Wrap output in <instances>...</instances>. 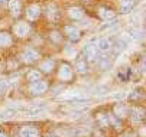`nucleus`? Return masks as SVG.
<instances>
[{"mask_svg":"<svg viewBox=\"0 0 146 137\" xmlns=\"http://www.w3.org/2000/svg\"><path fill=\"white\" fill-rule=\"evenodd\" d=\"M19 137H40V131L33 124H26L19 128Z\"/></svg>","mask_w":146,"mask_h":137,"instance_id":"ddd939ff","label":"nucleus"},{"mask_svg":"<svg viewBox=\"0 0 146 137\" xmlns=\"http://www.w3.org/2000/svg\"><path fill=\"white\" fill-rule=\"evenodd\" d=\"M46 38L48 41L52 43V45H62V42H64V35H62V32L59 29H51L48 33H46Z\"/></svg>","mask_w":146,"mask_h":137,"instance_id":"f3484780","label":"nucleus"},{"mask_svg":"<svg viewBox=\"0 0 146 137\" xmlns=\"http://www.w3.org/2000/svg\"><path fill=\"white\" fill-rule=\"evenodd\" d=\"M97 67H98V69L100 71H109L111 67H113V59L110 56H98L97 58Z\"/></svg>","mask_w":146,"mask_h":137,"instance_id":"412c9836","label":"nucleus"},{"mask_svg":"<svg viewBox=\"0 0 146 137\" xmlns=\"http://www.w3.org/2000/svg\"><path fill=\"white\" fill-rule=\"evenodd\" d=\"M6 91H7V82L5 80H0V95H5Z\"/></svg>","mask_w":146,"mask_h":137,"instance_id":"a878e982","label":"nucleus"},{"mask_svg":"<svg viewBox=\"0 0 146 137\" xmlns=\"http://www.w3.org/2000/svg\"><path fill=\"white\" fill-rule=\"evenodd\" d=\"M96 14L100 20L103 22H109V20H114L117 17V10L109 7V6H98L96 10Z\"/></svg>","mask_w":146,"mask_h":137,"instance_id":"0eeeda50","label":"nucleus"},{"mask_svg":"<svg viewBox=\"0 0 146 137\" xmlns=\"http://www.w3.org/2000/svg\"><path fill=\"white\" fill-rule=\"evenodd\" d=\"M67 16L72 22H80L86 17V10L81 6H71V7L67 9Z\"/></svg>","mask_w":146,"mask_h":137,"instance_id":"1a4fd4ad","label":"nucleus"},{"mask_svg":"<svg viewBox=\"0 0 146 137\" xmlns=\"http://www.w3.org/2000/svg\"><path fill=\"white\" fill-rule=\"evenodd\" d=\"M136 5H137V0H117V13L126 14L132 12Z\"/></svg>","mask_w":146,"mask_h":137,"instance_id":"2eb2a0df","label":"nucleus"},{"mask_svg":"<svg viewBox=\"0 0 146 137\" xmlns=\"http://www.w3.org/2000/svg\"><path fill=\"white\" fill-rule=\"evenodd\" d=\"M127 114H129V107L126 104H123V103L114 104V107H113V115H116L117 119H120V120H124V119H127Z\"/></svg>","mask_w":146,"mask_h":137,"instance_id":"6ab92c4d","label":"nucleus"},{"mask_svg":"<svg viewBox=\"0 0 146 137\" xmlns=\"http://www.w3.org/2000/svg\"><path fill=\"white\" fill-rule=\"evenodd\" d=\"M42 72H40L39 69L33 68V69H29L26 72V81L28 82H33V81H38V80H42Z\"/></svg>","mask_w":146,"mask_h":137,"instance_id":"b1692460","label":"nucleus"},{"mask_svg":"<svg viewBox=\"0 0 146 137\" xmlns=\"http://www.w3.org/2000/svg\"><path fill=\"white\" fill-rule=\"evenodd\" d=\"M114 42H113V39L111 38H100L98 41L96 42V46H97V49H98V52H103V53H107V52H110L114 46Z\"/></svg>","mask_w":146,"mask_h":137,"instance_id":"4468645a","label":"nucleus"},{"mask_svg":"<svg viewBox=\"0 0 146 137\" xmlns=\"http://www.w3.org/2000/svg\"><path fill=\"white\" fill-rule=\"evenodd\" d=\"M82 56L87 59V62L88 64H91V62H96L97 61V58H98V49H97V46H96V43H87L84 48H82Z\"/></svg>","mask_w":146,"mask_h":137,"instance_id":"6e6552de","label":"nucleus"},{"mask_svg":"<svg viewBox=\"0 0 146 137\" xmlns=\"http://www.w3.org/2000/svg\"><path fill=\"white\" fill-rule=\"evenodd\" d=\"M96 123L98 124L100 128H106V127H110L109 126V113H104V111H98L96 114Z\"/></svg>","mask_w":146,"mask_h":137,"instance_id":"4be33fe9","label":"nucleus"},{"mask_svg":"<svg viewBox=\"0 0 146 137\" xmlns=\"http://www.w3.org/2000/svg\"><path fill=\"white\" fill-rule=\"evenodd\" d=\"M61 32H62V35H64V38L68 39V41L72 42V43L80 42L81 38H82V32L77 25H64L62 29H61Z\"/></svg>","mask_w":146,"mask_h":137,"instance_id":"39448f33","label":"nucleus"},{"mask_svg":"<svg viewBox=\"0 0 146 137\" xmlns=\"http://www.w3.org/2000/svg\"><path fill=\"white\" fill-rule=\"evenodd\" d=\"M88 62H87V59L84 56H82V53H80L77 58H75V62H74V65H72V68H74V72H77V74H80V75H86L87 72H88Z\"/></svg>","mask_w":146,"mask_h":137,"instance_id":"9d476101","label":"nucleus"},{"mask_svg":"<svg viewBox=\"0 0 146 137\" xmlns=\"http://www.w3.org/2000/svg\"><path fill=\"white\" fill-rule=\"evenodd\" d=\"M56 67V62L52 59V58H45V59H42L39 62V67L38 69L42 72V74H51Z\"/></svg>","mask_w":146,"mask_h":137,"instance_id":"a211bd4d","label":"nucleus"},{"mask_svg":"<svg viewBox=\"0 0 146 137\" xmlns=\"http://www.w3.org/2000/svg\"><path fill=\"white\" fill-rule=\"evenodd\" d=\"M7 9L12 17L19 19L23 13V5H22V0H9L7 3Z\"/></svg>","mask_w":146,"mask_h":137,"instance_id":"9b49d317","label":"nucleus"},{"mask_svg":"<svg viewBox=\"0 0 146 137\" xmlns=\"http://www.w3.org/2000/svg\"><path fill=\"white\" fill-rule=\"evenodd\" d=\"M48 137H55V136H48Z\"/></svg>","mask_w":146,"mask_h":137,"instance_id":"c756f323","label":"nucleus"},{"mask_svg":"<svg viewBox=\"0 0 146 137\" xmlns=\"http://www.w3.org/2000/svg\"><path fill=\"white\" fill-rule=\"evenodd\" d=\"M109 126H111L114 128H119L121 126V120L117 119V117L113 115V114H109Z\"/></svg>","mask_w":146,"mask_h":137,"instance_id":"393cba45","label":"nucleus"},{"mask_svg":"<svg viewBox=\"0 0 146 137\" xmlns=\"http://www.w3.org/2000/svg\"><path fill=\"white\" fill-rule=\"evenodd\" d=\"M25 16V20L29 22V23H33L36 20H39V17L42 16V6H40L39 3L33 2V3H29L23 7V13Z\"/></svg>","mask_w":146,"mask_h":137,"instance_id":"7ed1b4c3","label":"nucleus"},{"mask_svg":"<svg viewBox=\"0 0 146 137\" xmlns=\"http://www.w3.org/2000/svg\"><path fill=\"white\" fill-rule=\"evenodd\" d=\"M32 33V25L29 22H26L25 19H20V20H16L12 26V35L13 38L17 39H25Z\"/></svg>","mask_w":146,"mask_h":137,"instance_id":"f257e3e1","label":"nucleus"},{"mask_svg":"<svg viewBox=\"0 0 146 137\" xmlns=\"http://www.w3.org/2000/svg\"><path fill=\"white\" fill-rule=\"evenodd\" d=\"M127 117L130 119L132 123H143V120H145V110L140 108V107H132V108H129Z\"/></svg>","mask_w":146,"mask_h":137,"instance_id":"dca6fc26","label":"nucleus"},{"mask_svg":"<svg viewBox=\"0 0 146 137\" xmlns=\"http://www.w3.org/2000/svg\"><path fill=\"white\" fill-rule=\"evenodd\" d=\"M48 90V84L44 80H38L33 82H29V92L32 95H40V94H45Z\"/></svg>","mask_w":146,"mask_h":137,"instance_id":"f8f14e48","label":"nucleus"},{"mask_svg":"<svg viewBox=\"0 0 146 137\" xmlns=\"http://www.w3.org/2000/svg\"><path fill=\"white\" fill-rule=\"evenodd\" d=\"M143 97H145V94H143V90H133L132 92H129V95H127V101L129 103H132V104H137V103H140V100H143Z\"/></svg>","mask_w":146,"mask_h":137,"instance_id":"5701e85b","label":"nucleus"},{"mask_svg":"<svg viewBox=\"0 0 146 137\" xmlns=\"http://www.w3.org/2000/svg\"><path fill=\"white\" fill-rule=\"evenodd\" d=\"M0 137H9V136L6 134V131H3L2 128H0Z\"/></svg>","mask_w":146,"mask_h":137,"instance_id":"c85d7f7f","label":"nucleus"},{"mask_svg":"<svg viewBox=\"0 0 146 137\" xmlns=\"http://www.w3.org/2000/svg\"><path fill=\"white\" fill-rule=\"evenodd\" d=\"M13 45V35L9 30H0V48H10Z\"/></svg>","mask_w":146,"mask_h":137,"instance_id":"aec40b11","label":"nucleus"},{"mask_svg":"<svg viewBox=\"0 0 146 137\" xmlns=\"http://www.w3.org/2000/svg\"><path fill=\"white\" fill-rule=\"evenodd\" d=\"M56 68V78H58V81L61 82H70L72 81V78H74V68L71 64H68L67 61H61L58 64Z\"/></svg>","mask_w":146,"mask_h":137,"instance_id":"f03ea898","label":"nucleus"},{"mask_svg":"<svg viewBox=\"0 0 146 137\" xmlns=\"http://www.w3.org/2000/svg\"><path fill=\"white\" fill-rule=\"evenodd\" d=\"M39 59H40V52L35 48H31V46L25 48L19 53V61L23 62V64H33Z\"/></svg>","mask_w":146,"mask_h":137,"instance_id":"423d86ee","label":"nucleus"},{"mask_svg":"<svg viewBox=\"0 0 146 137\" xmlns=\"http://www.w3.org/2000/svg\"><path fill=\"white\" fill-rule=\"evenodd\" d=\"M120 137H135V134H133L132 131H130V133L127 131V133H123V134H121Z\"/></svg>","mask_w":146,"mask_h":137,"instance_id":"bb28decb","label":"nucleus"},{"mask_svg":"<svg viewBox=\"0 0 146 137\" xmlns=\"http://www.w3.org/2000/svg\"><path fill=\"white\" fill-rule=\"evenodd\" d=\"M42 14H45L46 22H49L51 25H58V22L61 20V9L58 7V5L55 3H48L45 7H42Z\"/></svg>","mask_w":146,"mask_h":137,"instance_id":"20e7f679","label":"nucleus"},{"mask_svg":"<svg viewBox=\"0 0 146 137\" xmlns=\"http://www.w3.org/2000/svg\"><path fill=\"white\" fill-rule=\"evenodd\" d=\"M7 3H9V0H0V7L7 6Z\"/></svg>","mask_w":146,"mask_h":137,"instance_id":"cd10ccee","label":"nucleus"}]
</instances>
